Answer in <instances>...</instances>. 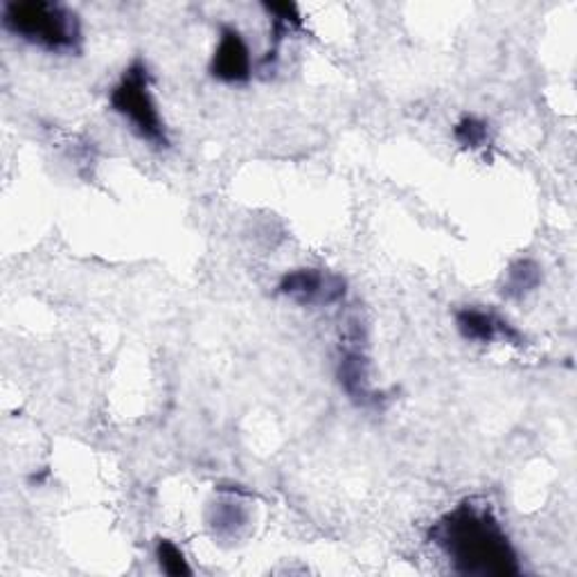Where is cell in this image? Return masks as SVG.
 <instances>
[{"label":"cell","instance_id":"3","mask_svg":"<svg viewBox=\"0 0 577 577\" xmlns=\"http://www.w3.org/2000/svg\"><path fill=\"white\" fill-rule=\"evenodd\" d=\"M111 107L125 116L133 131L151 142L153 147H168V129L158 113L149 89V70L142 59H136L118 81V87L111 91Z\"/></svg>","mask_w":577,"mask_h":577},{"label":"cell","instance_id":"5","mask_svg":"<svg viewBox=\"0 0 577 577\" xmlns=\"http://www.w3.org/2000/svg\"><path fill=\"white\" fill-rule=\"evenodd\" d=\"M251 70H253V61H251L249 46H246L237 28L226 26L221 30L219 46L210 63V72L221 81H246L251 77Z\"/></svg>","mask_w":577,"mask_h":577},{"label":"cell","instance_id":"12","mask_svg":"<svg viewBox=\"0 0 577 577\" xmlns=\"http://www.w3.org/2000/svg\"><path fill=\"white\" fill-rule=\"evenodd\" d=\"M241 521H243V515H239V508H235L232 504H223V508H219V513H217L215 526L219 530H223V528H235Z\"/></svg>","mask_w":577,"mask_h":577},{"label":"cell","instance_id":"6","mask_svg":"<svg viewBox=\"0 0 577 577\" xmlns=\"http://www.w3.org/2000/svg\"><path fill=\"white\" fill-rule=\"evenodd\" d=\"M456 325L460 329V335L467 339V341H478V344H489L494 339H506V341H513L519 346L521 337L515 332V329L504 320L499 318L497 314L491 311H483V309H460L456 314Z\"/></svg>","mask_w":577,"mask_h":577},{"label":"cell","instance_id":"10","mask_svg":"<svg viewBox=\"0 0 577 577\" xmlns=\"http://www.w3.org/2000/svg\"><path fill=\"white\" fill-rule=\"evenodd\" d=\"M156 559H158L162 573H168L172 577L192 575V568L188 566L186 555L170 539H158V544H156Z\"/></svg>","mask_w":577,"mask_h":577},{"label":"cell","instance_id":"1","mask_svg":"<svg viewBox=\"0 0 577 577\" xmlns=\"http://www.w3.org/2000/svg\"><path fill=\"white\" fill-rule=\"evenodd\" d=\"M431 539L460 575H519L517 553L487 506H476L474 501L460 504L434 526Z\"/></svg>","mask_w":577,"mask_h":577},{"label":"cell","instance_id":"4","mask_svg":"<svg viewBox=\"0 0 577 577\" xmlns=\"http://www.w3.org/2000/svg\"><path fill=\"white\" fill-rule=\"evenodd\" d=\"M278 289L298 305H332L346 296V280L318 269H298L287 273Z\"/></svg>","mask_w":577,"mask_h":577},{"label":"cell","instance_id":"2","mask_svg":"<svg viewBox=\"0 0 577 577\" xmlns=\"http://www.w3.org/2000/svg\"><path fill=\"white\" fill-rule=\"evenodd\" d=\"M3 26L14 37L50 52H74L81 43L77 14L66 6L46 3V0L8 3L3 10Z\"/></svg>","mask_w":577,"mask_h":577},{"label":"cell","instance_id":"11","mask_svg":"<svg viewBox=\"0 0 577 577\" xmlns=\"http://www.w3.org/2000/svg\"><path fill=\"white\" fill-rule=\"evenodd\" d=\"M454 136L465 147H483L487 142V125L474 116H467L456 125Z\"/></svg>","mask_w":577,"mask_h":577},{"label":"cell","instance_id":"9","mask_svg":"<svg viewBox=\"0 0 577 577\" xmlns=\"http://www.w3.org/2000/svg\"><path fill=\"white\" fill-rule=\"evenodd\" d=\"M267 12L273 17V52H269V57H267V59H271V54L278 57V46H280V41H282L289 32H294V30H298V28L302 26V17H300L298 8L291 6V3H285V6H267ZM267 59H265V61H267Z\"/></svg>","mask_w":577,"mask_h":577},{"label":"cell","instance_id":"8","mask_svg":"<svg viewBox=\"0 0 577 577\" xmlns=\"http://www.w3.org/2000/svg\"><path fill=\"white\" fill-rule=\"evenodd\" d=\"M541 282V269L533 260H519L510 267L506 285H504V296L508 298H524L537 285Z\"/></svg>","mask_w":577,"mask_h":577},{"label":"cell","instance_id":"7","mask_svg":"<svg viewBox=\"0 0 577 577\" xmlns=\"http://www.w3.org/2000/svg\"><path fill=\"white\" fill-rule=\"evenodd\" d=\"M339 381L348 397L361 406L377 404V392L370 386L368 359L359 348H346L339 361Z\"/></svg>","mask_w":577,"mask_h":577}]
</instances>
